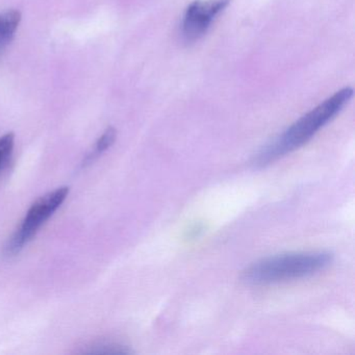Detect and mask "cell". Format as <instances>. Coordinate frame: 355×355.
Wrapping results in <instances>:
<instances>
[{"label":"cell","mask_w":355,"mask_h":355,"mask_svg":"<svg viewBox=\"0 0 355 355\" xmlns=\"http://www.w3.org/2000/svg\"><path fill=\"white\" fill-rule=\"evenodd\" d=\"M68 194L69 188L62 187L37 199L26 213L21 225L6 245L5 254L14 257L19 253L24 245L36 236L41 226L61 207Z\"/></svg>","instance_id":"cell-3"},{"label":"cell","mask_w":355,"mask_h":355,"mask_svg":"<svg viewBox=\"0 0 355 355\" xmlns=\"http://www.w3.org/2000/svg\"><path fill=\"white\" fill-rule=\"evenodd\" d=\"M232 0H195L187 8L182 34L188 41L198 40L211 28L214 20L228 7Z\"/></svg>","instance_id":"cell-4"},{"label":"cell","mask_w":355,"mask_h":355,"mask_svg":"<svg viewBox=\"0 0 355 355\" xmlns=\"http://www.w3.org/2000/svg\"><path fill=\"white\" fill-rule=\"evenodd\" d=\"M351 88H344L297 120L286 132L266 145L255 159V165L265 167L309 142L322 128L331 121L350 101Z\"/></svg>","instance_id":"cell-1"},{"label":"cell","mask_w":355,"mask_h":355,"mask_svg":"<svg viewBox=\"0 0 355 355\" xmlns=\"http://www.w3.org/2000/svg\"><path fill=\"white\" fill-rule=\"evenodd\" d=\"M14 142H15V136L12 132L0 138V168L11 155L14 148Z\"/></svg>","instance_id":"cell-6"},{"label":"cell","mask_w":355,"mask_h":355,"mask_svg":"<svg viewBox=\"0 0 355 355\" xmlns=\"http://www.w3.org/2000/svg\"><path fill=\"white\" fill-rule=\"evenodd\" d=\"M334 261V254L328 251L288 253L267 257L247 268L243 280L249 284H277L298 279L327 269Z\"/></svg>","instance_id":"cell-2"},{"label":"cell","mask_w":355,"mask_h":355,"mask_svg":"<svg viewBox=\"0 0 355 355\" xmlns=\"http://www.w3.org/2000/svg\"><path fill=\"white\" fill-rule=\"evenodd\" d=\"M116 137H117V132H116L115 128H107V130L103 132V136H101V138L98 139V141H97L94 151L86 157L83 166H87L89 165V164L92 163V162L94 161L95 157H98L101 153L107 150V149L114 144V142H115Z\"/></svg>","instance_id":"cell-5"}]
</instances>
